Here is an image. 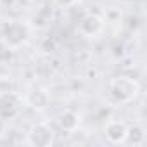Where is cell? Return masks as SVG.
<instances>
[{
	"label": "cell",
	"instance_id": "obj_1",
	"mask_svg": "<svg viewBox=\"0 0 147 147\" xmlns=\"http://www.w3.org/2000/svg\"><path fill=\"white\" fill-rule=\"evenodd\" d=\"M138 90H140L138 82L130 76H118V78H113L109 83V94L119 104H126L131 99H135Z\"/></svg>",
	"mask_w": 147,
	"mask_h": 147
},
{
	"label": "cell",
	"instance_id": "obj_2",
	"mask_svg": "<svg viewBox=\"0 0 147 147\" xmlns=\"http://www.w3.org/2000/svg\"><path fill=\"white\" fill-rule=\"evenodd\" d=\"M2 36H4V42L7 47L18 49L23 43H26V40L30 38V28L21 21H11L4 26Z\"/></svg>",
	"mask_w": 147,
	"mask_h": 147
},
{
	"label": "cell",
	"instance_id": "obj_3",
	"mask_svg": "<svg viewBox=\"0 0 147 147\" xmlns=\"http://www.w3.org/2000/svg\"><path fill=\"white\" fill-rule=\"evenodd\" d=\"M54 138L55 137H54L52 128L43 123L33 125L28 131V144L35 145V147H49L54 144Z\"/></svg>",
	"mask_w": 147,
	"mask_h": 147
},
{
	"label": "cell",
	"instance_id": "obj_4",
	"mask_svg": "<svg viewBox=\"0 0 147 147\" xmlns=\"http://www.w3.org/2000/svg\"><path fill=\"white\" fill-rule=\"evenodd\" d=\"M104 30V18L97 12H88L78 21V31L83 36H97Z\"/></svg>",
	"mask_w": 147,
	"mask_h": 147
},
{
	"label": "cell",
	"instance_id": "obj_5",
	"mask_svg": "<svg viewBox=\"0 0 147 147\" xmlns=\"http://www.w3.org/2000/svg\"><path fill=\"white\" fill-rule=\"evenodd\" d=\"M126 131H128V125L125 121L119 119H111L106 123L104 126V135L111 144H125L126 140Z\"/></svg>",
	"mask_w": 147,
	"mask_h": 147
},
{
	"label": "cell",
	"instance_id": "obj_6",
	"mask_svg": "<svg viewBox=\"0 0 147 147\" xmlns=\"http://www.w3.org/2000/svg\"><path fill=\"white\" fill-rule=\"evenodd\" d=\"M19 111V99L14 94H2L0 95V118L12 119Z\"/></svg>",
	"mask_w": 147,
	"mask_h": 147
},
{
	"label": "cell",
	"instance_id": "obj_7",
	"mask_svg": "<svg viewBox=\"0 0 147 147\" xmlns=\"http://www.w3.org/2000/svg\"><path fill=\"white\" fill-rule=\"evenodd\" d=\"M49 100H50L49 94H47L45 90H42V88L30 92L28 97H26V102H28L33 109H36V111H43V109L49 106Z\"/></svg>",
	"mask_w": 147,
	"mask_h": 147
},
{
	"label": "cell",
	"instance_id": "obj_8",
	"mask_svg": "<svg viewBox=\"0 0 147 147\" xmlns=\"http://www.w3.org/2000/svg\"><path fill=\"white\" fill-rule=\"evenodd\" d=\"M59 126H61V130L69 131V133L75 131L80 126V116L75 111H64L59 116Z\"/></svg>",
	"mask_w": 147,
	"mask_h": 147
},
{
	"label": "cell",
	"instance_id": "obj_9",
	"mask_svg": "<svg viewBox=\"0 0 147 147\" xmlns=\"http://www.w3.org/2000/svg\"><path fill=\"white\" fill-rule=\"evenodd\" d=\"M128 144L131 145H142L145 142V128L142 125H133V126H128V131H126V140Z\"/></svg>",
	"mask_w": 147,
	"mask_h": 147
},
{
	"label": "cell",
	"instance_id": "obj_10",
	"mask_svg": "<svg viewBox=\"0 0 147 147\" xmlns=\"http://www.w3.org/2000/svg\"><path fill=\"white\" fill-rule=\"evenodd\" d=\"M55 4L59 5V7H71V5H75L76 4V0H55Z\"/></svg>",
	"mask_w": 147,
	"mask_h": 147
}]
</instances>
